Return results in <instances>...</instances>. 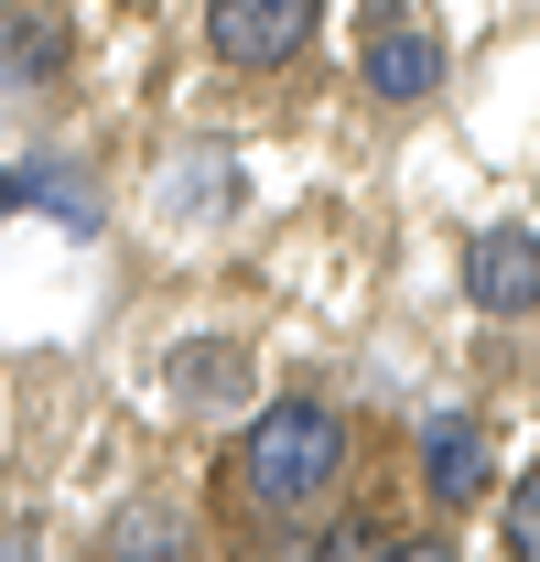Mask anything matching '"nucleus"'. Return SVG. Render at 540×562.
I'll use <instances>...</instances> for the list:
<instances>
[{"mask_svg":"<svg viewBox=\"0 0 540 562\" xmlns=\"http://www.w3.org/2000/svg\"><path fill=\"white\" fill-rule=\"evenodd\" d=\"M508 552L540 562V476H530V487H508Z\"/></svg>","mask_w":540,"mask_h":562,"instance_id":"0eeeda50","label":"nucleus"},{"mask_svg":"<svg viewBox=\"0 0 540 562\" xmlns=\"http://www.w3.org/2000/svg\"><path fill=\"white\" fill-rule=\"evenodd\" d=\"M421 476H432V497H443V508H475V497H486V476H497V454H486V432H475L465 412H443L432 432H421Z\"/></svg>","mask_w":540,"mask_h":562,"instance_id":"20e7f679","label":"nucleus"},{"mask_svg":"<svg viewBox=\"0 0 540 562\" xmlns=\"http://www.w3.org/2000/svg\"><path fill=\"white\" fill-rule=\"evenodd\" d=\"M11 206H33V173H0V216Z\"/></svg>","mask_w":540,"mask_h":562,"instance_id":"1a4fd4ad","label":"nucleus"},{"mask_svg":"<svg viewBox=\"0 0 540 562\" xmlns=\"http://www.w3.org/2000/svg\"><path fill=\"white\" fill-rule=\"evenodd\" d=\"M109 552H184V530H173V519H151V508H131V519L109 530Z\"/></svg>","mask_w":540,"mask_h":562,"instance_id":"423d86ee","label":"nucleus"},{"mask_svg":"<svg viewBox=\"0 0 540 562\" xmlns=\"http://www.w3.org/2000/svg\"><path fill=\"white\" fill-rule=\"evenodd\" d=\"M238 465H249V497L260 508H314L346 476V422L325 401H270L249 422V443H238Z\"/></svg>","mask_w":540,"mask_h":562,"instance_id":"f257e3e1","label":"nucleus"},{"mask_svg":"<svg viewBox=\"0 0 540 562\" xmlns=\"http://www.w3.org/2000/svg\"><path fill=\"white\" fill-rule=\"evenodd\" d=\"M465 292L486 314H540V238L530 227H486L465 249Z\"/></svg>","mask_w":540,"mask_h":562,"instance_id":"7ed1b4c3","label":"nucleus"},{"mask_svg":"<svg viewBox=\"0 0 540 562\" xmlns=\"http://www.w3.org/2000/svg\"><path fill=\"white\" fill-rule=\"evenodd\" d=\"M44 55H55V33H44V22H22V33H0V76H11V66H44Z\"/></svg>","mask_w":540,"mask_h":562,"instance_id":"6e6552de","label":"nucleus"},{"mask_svg":"<svg viewBox=\"0 0 540 562\" xmlns=\"http://www.w3.org/2000/svg\"><path fill=\"white\" fill-rule=\"evenodd\" d=\"M368 87H379V98H432V87H443V44H432V33H379Z\"/></svg>","mask_w":540,"mask_h":562,"instance_id":"39448f33","label":"nucleus"},{"mask_svg":"<svg viewBox=\"0 0 540 562\" xmlns=\"http://www.w3.org/2000/svg\"><path fill=\"white\" fill-rule=\"evenodd\" d=\"M205 33H216V55H227V66L270 76V66H292V55L314 44V0H216V11H205Z\"/></svg>","mask_w":540,"mask_h":562,"instance_id":"f03ea898","label":"nucleus"}]
</instances>
